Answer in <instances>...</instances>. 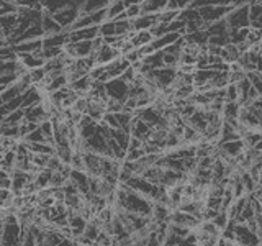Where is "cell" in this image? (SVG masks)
Returning <instances> with one entry per match:
<instances>
[{"label":"cell","mask_w":262,"mask_h":246,"mask_svg":"<svg viewBox=\"0 0 262 246\" xmlns=\"http://www.w3.org/2000/svg\"><path fill=\"white\" fill-rule=\"evenodd\" d=\"M105 94L110 100H117L125 104L129 94V84L126 80H123L121 77H115L105 82Z\"/></svg>","instance_id":"1"},{"label":"cell","mask_w":262,"mask_h":246,"mask_svg":"<svg viewBox=\"0 0 262 246\" xmlns=\"http://www.w3.org/2000/svg\"><path fill=\"white\" fill-rule=\"evenodd\" d=\"M229 30L231 28H246L249 27V7L248 4L236 5L225 16Z\"/></svg>","instance_id":"2"},{"label":"cell","mask_w":262,"mask_h":246,"mask_svg":"<svg viewBox=\"0 0 262 246\" xmlns=\"http://www.w3.org/2000/svg\"><path fill=\"white\" fill-rule=\"evenodd\" d=\"M234 243L243 244V246H259L262 243V238L246 223H236L234 225Z\"/></svg>","instance_id":"3"},{"label":"cell","mask_w":262,"mask_h":246,"mask_svg":"<svg viewBox=\"0 0 262 246\" xmlns=\"http://www.w3.org/2000/svg\"><path fill=\"white\" fill-rule=\"evenodd\" d=\"M233 7L229 5H202V7H196V10L200 13V18L205 25L213 23L216 20L225 18L226 13L231 10Z\"/></svg>","instance_id":"4"},{"label":"cell","mask_w":262,"mask_h":246,"mask_svg":"<svg viewBox=\"0 0 262 246\" xmlns=\"http://www.w3.org/2000/svg\"><path fill=\"white\" fill-rule=\"evenodd\" d=\"M79 13H80V8L79 7H76V5H68V7L61 8V10L51 13V15H53V18L57 23H59V27L62 30H69L72 25H74V22L77 20Z\"/></svg>","instance_id":"5"},{"label":"cell","mask_w":262,"mask_h":246,"mask_svg":"<svg viewBox=\"0 0 262 246\" xmlns=\"http://www.w3.org/2000/svg\"><path fill=\"white\" fill-rule=\"evenodd\" d=\"M200 221H202V218L193 215V213L180 210V209H174L170 212V215H169V223H174V225H179V227H185V228H190V230H193L196 225L200 223Z\"/></svg>","instance_id":"6"},{"label":"cell","mask_w":262,"mask_h":246,"mask_svg":"<svg viewBox=\"0 0 262 246\" xmlns=\"http://www.w3.org/2000/svg\"><path fill=\"white\" fill-rule=\"evenodd\" d=\"M23 110H25V120L36 123V125H39L41 121H45L46 118L51 117V113H49V105L45 102V98H43V102L27 107V109H23Z\"/></svg>","instance_id":"7"},{"label":"cell","mask_w":262,"mask_h":246,"mask_svg":"<svg viewBox=\"0 0 262 246\" xmlns=\"http://www.w3.org/2000/svg\"><path fill=\"white\" fill-rule=\"evenodd\" d=\"M90 56L94 57L95 64H106V63H110L113 59H117V57L121 56V54H120V51L115 46H112L108 43H105V41H102V45L98 46L95 49V53H92Z\"/></svg>","instance_id":"8"},{"label":"cell","mask_w":262,"mask_h":246,"mask_svg":"<svg viewBox=\"0 0 262 246\" xmlns=\"http://www.w3.org/2000/svg\"><path fill=\"white\" fill-rule=\"evenodd\" d=\"M152 130L154 128L151 125H147L144 120H141L133 113V118H131V125H129V136L138 138L139 141L144 143L146 139L149 138V135L152 133Z\"/></svg>","instance_id":"9"},{"label":"cell","mask_w":262,"mask_h":246,"mask_svg":"<svg viewBox=\"0 0 262 246\" xmlns=\"http://www.w3.org/2000/svg\"><path fill=\"white\" fill-rule=\"evenodd\" d=\"M16 59L20 61V64L27 71L36 69V68H43L45 63H46L43 54H41V49H39V51H35V53H18V54H16Z\"/></svg>","instance_id":"10"},{"label":"cell","mask_w":262,"mask_h":246,"mask_svg":"<svg viewBox=\"0 0 262 246\" xmlns=\"http://www.w3.org/2000/svg\"><path fill=\"white\" fill-rule=\"evenodd\" d=\"M69 180L76 186V189L79 191L80 195L85 197V200L89 199L90 195V189H89V174L85 171H80V169H72L71 174H69Z\"/></svg>","instance_id":"11"},{"label":"cell","mask_w":262,"mask_h":246,"mask_svg":"<svg viewBox=\"0 0 262 246\" xmlns=\"http://www.w3.org/2000/svg\"><path fill=\"white\" fill-rule=\"evenodd\" d=\"M87 218L84 215H80L79 212H72V210H68V227L71 230V235L72 238H77L84 233L85 230V225H87Z\"/></svg>","instance_id":"12"},{"label":"cell","mask_w":262,"mask_h":246,"mask_svg":"<svg viewBox=\"0 0 262 246\" xmlns=\"http://www.w3.org/2000/svg\"><path fill=\"white\" fill-rule=\"evenodd\" d=\"M131 31H141V30H151L158 23V13H141L129 20Z\"/></svg>","instance_id":"13"},{"label":"cell","mask_w":262,"mask_h":246,"mask_svg":"<svg viewBox=\"0 0 262 246\" xmlns=\"http://www.w3.org/2000/svg\"><path fill=\"white\" fill-rule=\"evenodd\" d=\"M69 43V36H68V30L53 33V35H45L41 38V48H61Z\"/></svg>","instance_id":"14"},{"label":"cell","mask_w":262,"mask_h":246,"mask_svg":"<svg viewBox=\"0 0 262 246\" xmlns=\"http://www.w3.org/2000/svg\"><path fill=\"white\" fill-rule=\"evenodd\" d=\"M105 66V74H106V79H115V77H120L121 74H123V71H125L128 66H129V63L125 59L123 56H118L117 59H113V61H110V63H106V64H103Z\"/></svg>","instance_id":"15"},{"label":"cell","mask_w":262,"mask_h":246,"mask_svg":"<svg viewBox=\"0 0 262 246\" xmlns=\"http://www.w3.org/2000/svg\"><path fill=\"white\" fill-rule=\"evenodd\" d=\"M180 36V33H177V31H170V33H164V35H161V36H154L152 39H151V48H152V51H161V49H164V48H167L169 45H172L174 41H177Z\"/></svg>","instance_id":"16"},{"label":"cell","mask_w":262,"mask_h":246,"mask_svg":"<svg viewBox=\"0 0 262 246\" xmlns=\"http://www.w3.org/2000/svg\"><path fill=\"white\" fill-rule=\"evenodd\" d=\"M90 84H92V79L89 77V74H85V76H80V77H77V79H74V80L68 82V86H69L77 95H87L89 89H90Z\"/></svg>","instance_id":"17"},{"label":"cell","mask_w":262,"mask_h":246,"mask_svg":"<svg viewBox=\"0 0 262 246\" xmlns=\"http://www.w3.org/2000/svg\"><path fill=\"white\" fill-rule=\"evenodd\" d=\"M41 30H43L45 35H53V33H57V31H62V28L59 27V23H57L51 13H48L43 10V15H41ZM43 35V36H45Z\"/></svg>","instance_id":"18"},{"label":"cell","mask_w":262,"mask_h":246,"mask_svg":"<svg viewBox=\"0 0 262 246\" xmlns=\"http://www.w3.org/2000/svg\"><path fill=\"white\" fill-rule=\"evenodd\" d=\"M15 53H35L41 49V38L36 39H27V41H20V43H15L12 45Z\"/></svg>","instance_id":"19"},{"label":"cell","mask_w":262,"mask_h":246,"mask_svg":"<svg viewBox=\"0 0 262 246\" xmlns=\"http://www.w3.org/2000/svg\"><path fill=\"white\" fill-rule=\"evenodd\" d=\"M205 30H207L208 36H221V35H228V33H229V27H228V23H226L225 18L205 25Z\"/></svg>","instance_id":"20"},{"label":"cell","mask_w":262,"mask_h":246,"mask_svg":"<svg viewBox=\"0 0 262 246\" xmlns=\"http://www.w3.org/2000/svg\"><path fill=\"white\" fill-rule=\"evenodd\" d=\"M51 176H53V171L48 169V168H43V169H39L36 172L35 177H33V182H35L38 191H41V189H46V187L51 186Z\"/></svg>","instance_id":"21"},{"label":"cell","mask_w":262,"mask_h":246,"mask_svg":"<svg viewBox=\"0 0 262 246\" xmlns=\"http://www.w3.org/2000/svg\"><path fill=\"white\" fill-rule=\"evenodd\" d=\"M167 7V0H143L141 13H159Z\"/></svg>","instance_id":"22"},{"label":"cell","mask_w":262,"mask_h":246,"mask_svg":"<svg viewBox=\"0 0 262 246\" xmlns=\"http://www.w3.org/2000/svg\"><path fill=\"white\" fill-rule=\"evenodd\" d=\"M249 0H193L190 7H202V5H229V7H236V5H243L248 4Z\"/></svg>","instance_id":"23"},{"label":"cell","mask_w":262,"mask_h":246,"mask_svg":"<svg viewBox=\"0 0 262 246\" xmlns=\"http://www.w3.org/2000/svg\"><path fill=\"white\" fill-rule=\"evenodd\" d=\"M105 13H106V20L118 18L121 13H125V4H123V0H112V2L105 7Z\"/></svg>","instance_id":"24"},{"label":"cell","mask_w":262,"mask_h":246,"mask_svg":"<svg viewBox=\"0 0 262 246\" xmlns=\"http://www.w3.org/2000/svg\"><path fill=\"white\" fill-rule=\"evenodd\" d=\"M239 110H241V105L237 102H225L223 109H221V118L223 120H237Z\"/></svg>","instance_id":"25"},{"label":"cell","mask_w":262,"mask_h":246,"mask_svg":"<svg viewBox=\"0 0 262 246\" xmlns=\"http://www.w3.org/2000/svg\"><path fill=\"white\" fill-rule=\"evenodd\" d=\"M112 0H84V4L80 7V12H94V10H100L105 8Z\"/></svg>","instance_id":"26"},{"label":"cell","mask_w":262,"mask_h":246,"mask_svg":"<svg viewBox=\"0 0 262 246\" xmlns=\"http://www.w3.org/2000/svg\"><path fill=\"white\" fill-rule=\"evenodd\" d=\"M21 139H23V141H27V143H41V141H46V138L43 135V131L39 130V127H36L35 130H31L30 133H27Z\"/></svg>","instance_id":"27"},{"label":"cell","mask_w":262,"mask_h":246,"mask_svg":"<svg viewBox=\"0 0 262 246\" xmlns=\"http://www.w3.org/2000/svg\"><path fill=\"white\" fill-rule=\"evenodd\" d=\"M51 154H39V153H31V166L36 169H43L46 168L48 159Z\"/></svg>","instance_id":"28"},{"label":"cell","mask_w":262,"mask_h":246,"mask_svg":"<svg viewBox=\"0 0 262 246\" xmlns=\"http://www.w3.org/2000/svg\"><path fill=\"white\" fill-rule=\"evenodd\" d=\"M225 102H237L236 82H228V84L225 86Z\"/></svg>","instance_id":"29"},{"label":"cell","mask_w":262,"mask_h":246,"mask_svg":"<svg viewBox=\"0 0 262 246\" xmlns=\"http://www.w3.org/2000/svg\"><path fill=\"white\" fill-rule=\"evenodd\" d=\"M228 220H229V217H228V213H226L225 210H220V212L216 213V215L211 218L213 225H215V227L220 230V232L228 225Z\"/></svg>","instance_id":"30"},{"label":"cell","mask_w":262,"mask_h":246,"mask_svg":"<svg viewBox=\"0 0 262 246\" xmlns=\"http://www.w3.org/2000/svg\"><path fill=\"white\" fill-rule=\"evenodd\" d=\"M23 118H25V110L20 107V109H16V110H13V112L8 113L2 121H4V123H20Z\"/></svg>","instance_id":"31"},{"label":"cell","mask_w":262,"mask_h":246,"mask_svg":"<svg viewBox=\"0 0 262 246\" xmlns=\"http://www.w3.org/2000/svg\"><path fill=\"white\" fill-rule=\"evenodd\" d=\"M16 53L12 45H2L0 46V61H7V59H15Z\"/></svg>","instance_id":"32"},{"label":"cell","mask_w":262,"mask_h":246,"mask_svg":"<svg viewBox=\"0 0 262 246\" xmlns=\"http://www.w3.org/2000/svg\"><path fill=\"white\" fill-rule=\"evenodd\" d=\"M12 2H13L16 7H25V8H39V10H43V8H41L39 0H12Z\"/></svg>","instance_id":"33"},{"label":"cell","mask_w":262,"mask_h":246,"mask_svg":"<svg viewBox=\"0 0 262 246\" xmlns=\"http://www.w3.org/2000/svg\"><path fill=\"white\" fill-rule=\"evenodd\" d=\"M125 15H126L128 20L135 18V16H138V15H141V4H135V5L125 7Z\"/></svg>","instance_id":"34"},{"label":"cell","mask_w":262,"mask_h":246,"mask_svg":"<svg viewBox=\"0 0 262 246\" xmlns=\"http://www.w3.org/2000/svg\"><path fill=\"white\" fill-rule=\"evenodd\" d=\"M143 0H123V4H125V7L128 5H135V4H141Z\"/></svg>","instance_id":"35"},{"label":"cell","mask_w":262,"mask_h":246,"mask_svg":"<svg viewBox=\"0 0 262 246\" xmlns=\"http://www.w3.org/2000/svg\"><path fill=\"white\" fill-rule=\"evenodd\" d=\"M0 240H2V221H0Z\"/></svg>","instance_id":"36"},{"label":"cell","mask_w":262,"mask_h":246,"mask_svg":"<svg viewBox=\"0 0 262 246\" xmlns=\"http://www.w3.org/2000/svg\"><path fill=\"white\" fill-rule=\"evenodd\" d=\"M2 45H8V43H7V41H2V39H0V46H2Z\"/></svg>","instance_id":"37"}]
</instances>
